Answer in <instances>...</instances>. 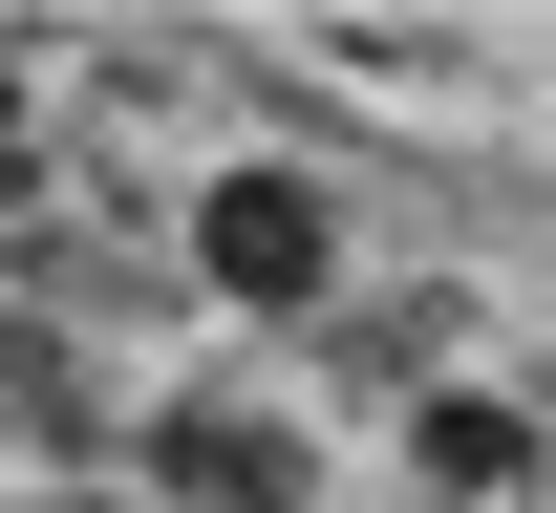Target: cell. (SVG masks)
<instances>
[{
	"label": "cell",
	"mask_w": 556,
	"mask_h": 513,
	"mask_svg": "<svg viewBox=\"0 0 556 513\" xmlns=\"http://www.w3.org/2000/svg\"><path fill=\"white\" fill-rule=\"evenodd\" d=\"M214 257H236V279H300L321 235H300V193H236V215H214Z\"/></svg>",
	"instance_id": "6da1fadb"
}]
</instances>
